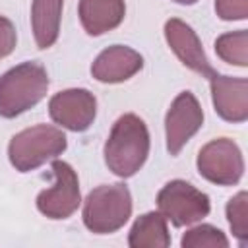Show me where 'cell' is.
<instances>
[{"instance_id": "6da1fadb", "label": "cell", "mask_w": 248, "mask_h": 248, "mask_svg": "<svg viewBox=\"0 0 248 248\" xmlns=\"http://www.w3.org/2000/svg\"><path fill=\"white\" fill-rule=\"evenodd\" d=\"M149 145L151 141L145 122L138 114L126 112L112 124L105 141V163L112 174L130 178L145 165Z\"/></svg>"}, {"instance_id": "7a4b0ae2", "label": "cell", "mask_w": 248, "mask_h": 248, "mask_svg": "<svg viewBox=\"0 0 248 248\" xmlns=\"http://www.w3.org/2000/svg\"><path fill=\"white\" fill-rule=\"evenodd\" d=\"M48 91V74L39 62H21L0 76V116L16 118L33 108Z\"/></svg>"}, {"instance_id": "3957f363", "label": "cell", "mask_w": 248, "mask_h": 248, "mask_svg": "<svg viewBox=\"0 0 248 248\" xmlns=\"http://www.w3.org/2000/svg\"><path fill=\"white\" fill-rule=\"evenodd\" d=\"M66 147V134L58 126L37 124L12 136L8 143V159L16 170L31 172L46 161L62 155Z\"/></svg>"}, {"instance_id": "277c9868", "label": "cell", "mask_w": 248, "mask_h": 248, "mask_svg": "<svg viewBox=\"0 0 248 248\" xmlns=\"http://www.w3.org/2000/svg\"><path fill=\"white\" fill-rule=\"evenodd\" d=\"M132 215V194L126 184H101L83 200L81 219L87 231L110 234L120 231Z\"/></svg>"}, {"instance_id": "5b68a950", "label": "cell", "mask_w": 248, "mask_h": 248, "mask_svg": "<svg viewBox=\"0 0 248 248\" xmlns=\"http://www.w3.org/2000/svg\"><path fill=\"white\" fill-rule=\"evenodd\" d=\"M157 207L174 227H190L211 211L209 196L186 180H170L157 194Z\"/></svg>"}, {"instance_id": "8992f818", "label": "cell", "mask_w": 248, "mask_h": 248, "mask_svg": "<svg viewBox=\"0 0 248 248\" xmlns=\"http://www.w3.org/2000/svg\"><path fill=\"white\" fill-rule=\"evenodd\" d=\"M50 170L54 174V184L39 192L35 203H37V209L46 219L62 221V219L72 217L81 203L79 178L74 167L60 159L52 161Z\"/></svg>"}, {"instance_id": "52a82bcc", "label": "cell", "mask_w": 248, "mask_h": 248, "mask_svg": "<svg viewBox=\"0 0 248 248\" xmlns=\"http://www.w3.org/2000/svg\"><path fill=\"white\" fill-rule=\"evenodd\" d=\"M196 167L205 180L217 186H232L244 174V157L232 140L215 138L200 149Z\"/></svg>"}, {"instance_id": "ba28073f", "label": "cell", "mask_w": 248, "mask_h": 248, "mask_svg": "<svg viewBox=\"0 0 248 248\" xmlns=\"http://www.w3.org/2000/svg\"><path fill=\"white\" fill-rule=\"evenodd\" d=\"M203 126V110L192 91H180L165 116V138L167 151L174 157L192 140L194 134Z\"/></svg>"}, {"instance_id": "9c48e42d", "label": "cell", "mask_w": 248, "mask_h": 248, "mask_svg": "<svg viewBox=\"0 0 248 248\" xmlns=\"http://www.w3.org/2000/svg\"><path fill=\"white\" fill-rule=\"evenodd\" d=\"M48 114L60 128L70 132H85L97 116V99L89 89L83 87L64 89L50 97Z\"/></svg>"}, {"instance_id": "30bf717a", "label": "cell", "mask_w": 248, "mask_h": 248, "mask_svg": "<svg viewBox=\"0 0 248 248\" xmlns=\"http://www.w3.org/2000/svg\"><path fill=\"white\" fill-rule=\"evenodd\" d=\"M211 101L215 112L232 124H242L248 118V79L213 72L209 76Z\"/></svg>"}, {"instance_id": "8fae6325", "label": "cell", "mask_w": 248, "mask_h": 248, "mask_svg": "<svg viewBox=\"0 0 248 248\" xmlns=\"http://www.w3.org/2000/svg\"><path fill=\"white\" fill-rule=\"evenodd\" d=\"M165 39L167 45L170 46V50L176 54V58L190 68L192 72L209 78L213 74V68L203 52L202 41L198 37V33L182 19L178 17H170L165 23Z\"/></svg>"}, {"instance_id": "7c38bea8", "label": "cell", "mask_w": 248, "mask_h": 248, "mask_svg": "<svg viewBox=\"0 0 248 248\" xmlns=\"http://www.w3.org/2000/svg\"><path fill=\"white\" fill-rule=\"evenodd\" d=\"M143 68V56L126 46L112 45L97 54L91 64V76L101 83H122Z\"/></svg>"}, {"instance_id": "4fadbf2b", "label": "cell", "mask_w": 248, "mask_h": 248, "mask_svg": "<svg viewBox=\"0 0 248 248\" xmlns=\"http://www.w3.org/2000/svg\"><path fill=\"white\" fill-rule=\"evenodd\" d=\"M78 16L87 35L99 37L116 29L126 16L124 0H79Z\"/></svg>"}, {"instance_id": "5bb4252c", "label": "cell", "mask_w": 248, "mask_h": 248, "mask_svg": "<svg viewBox=\"0 0 248 248\" xmlns=\"http://www.w3.org/2000/svg\"><path fill=\"white\" fill-rule=\"evenodd\" d=\"M64 0H33L31 2V31L39 48H50L60 35Z\"/></svg>"}, {"instance_id": "9a60e30c", "label": "cell", "mask_w": 248, "mask_h": 248, "mask_svg": "<svg viewBox=\"0 0 248 248\" xmlns=\"http://www.w3.org/2000/svg\"><path fill=\"white\" fill-rule=\"evenodd\" d=\"M130 248H167L170 246V232L167 227V219L161 211H147L140 215L130 232H128Z\"/></svg>"}, {"instance_id": "2e32d148", "label": "cell", "mask_w": 248, "mask_h": 248, "mask_svg": "<svg viewBox=\"0 0 248 248\" xmlns=\"http://www.w3.org/2000/svg\"><path fill=\"white\" fill-rule=\"evenodd\" d=\"M217 56L232 66L246 68L248 66V31L238 29L231 33H223L215 41Z\"/></svg>"}, {"instance_id": "e0dca14e", "label": "cell", "mask_w": 248, "mask_h": 248, "mask_svg": "<svg viewBox=\"0 0 248 248\" xmlns=\"http://www.w3.org/2000/svg\"><path fill=\"white\" fill-rule=\"evenodd\" d=\"M182 248H229V238L215 225H196L188 229L180 238Z\"/></svg>"}, {"instance_id": "ac0fdd59", "label": "cell", "mask_w": 248, "mask_h": 248, "mask_svg": "<svg viewBox=\"0 0 248 248\" xmlns=\"http://www.w3.org/2000/svg\"><path fill=\"white\" fill-rule=\"evenodd\" d=\"M227 221L232 236L244 246L248 242V194L240 190L227 202Z\"/></svg>"}, {"instance_id": "d6986e66", "label": "cell", "mask_w": 248, "mask_h": 248, "mask_svg": "<svg viewBox=\"0 0 248 248\" xmlns=\"http://www.w3.org/2000/svg\"><path fill=\"white\" fill-rule=\"evenodd\" d=\"M215 12L223 21H242L248 17V0H215Z\"/></svg>"}, {"instance_id": "ffe728a7", "label": "cell", "mask_w": 248, "mask_h": 248, "mask_svg": "<svg viewBox=\"0 0 248 248\" xmlns=\"http://www.w3.org/2000/svg\"><path fill=\"white\" fill-rule=\"evenodd\" d=\"M16 43H17L16 25L8 17L0 16V60L14 52Z\"/></svg>"}, {"instance_id": "44dd1931", "label": "cell", "mask_w": 248, "mask_h": 248, "mask_svg": "<svg viewBox=\"0 0 248 248\" xmlns=\"http://www.w3.org/2000/svg\"><path fill=\"white\" fill-rule=\"evenodd\" d=\"M172 2H176V4H182V6H192V4H196L198 0H172Z\"/></svg>"}]
</instances>
